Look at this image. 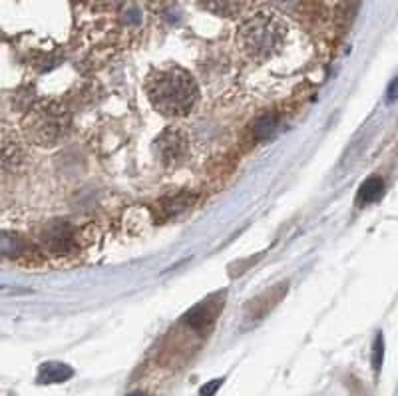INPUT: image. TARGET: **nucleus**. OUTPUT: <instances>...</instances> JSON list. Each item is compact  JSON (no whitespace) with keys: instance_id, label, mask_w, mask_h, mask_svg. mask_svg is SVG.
Returning <instances> with one entry per match:
<instances>
[{"instance_id":"1","label":"nucleus","mask_w":398,"mask_h":396,"mask_svg":"<svg viewBox=\"0 0 398 396\" xmlns=\"http://www.w3.org/2000/svg\"><path fill=\"white\" fill-rule=\"evenodd\" d=\"M144 88L151 106L168 118H183L193 112L199 102L198 82L188 70L178 66L154 70Z\"/></svg>"},{"instance_id":"2","label":"nucleus","mask_w":398,"mask_h":396,"mask_svg":"<svg viewBox=\"0 0 398 396\" xmlns=\"http://www.w3.org/2000/svg\"><path fill=\"white\" fill-rule=\"evenodd\" d=\"M287 38V26L273 14H255L239 26L237 44L251 60H269Z\"/></svg>"},{"instance_id":"3","label":"nucleus","mask_w":398,"mask_h":396,"mask_svg":"<svg viewBox=\"0 0 398 396\" xmlns=\"http://www.w3.org/2000/svg\"><path fill=\"white\" fill-rule=\"evenodd\" d=\"M70 128H72L70 110L64 104L52 102V100L34 104L22 120L24 136L30 142L42 148H52L64 142L68 138Z\"/></svg>"},{"instance_id":"4","label":"nucleus","mask_w":398,"mask_h":396,"mask_svg":"<svg viewBox=\"0 0 398 396\" xmlns=\"http://www.w3.org/2000/svg\"><path fill=\"white\" fill-rule=\"evenodd\" d=\"M154 150H156V155H158L161 165H166V167H178L179 163L188 158V133L183 132L181 128L169 126V128H166L158 136V140L154 143Z\"/></svg>"},{"instance_id":"5","label":"nucleus","mask_w":398,"mask_h":396,"mask_svg":"<svg viewBox=\"0 0 398 396\" xmlns=\"http://www.w3.org/2000/svg\"><path fill=\"white\" fill-rule=\"evenodd\" d=\"M40 243L42 247L56 255H66L76 245V231L74 227L64 219H52L40 229Z\"/></svg>"},{"instance_id":"6","label":"nucleus","mask_w":398,"mask_h":396,"mask_svg":"<svg viewBox=\"0 0 398 396\" xmlns=\"http://www.w3.org/2000/svg\"><path fill=\"white\" fill-rule=\"evenodd\" d=\"M74 370L64 363H44L38 370V383L40 385H58L66 383L72 378Z\"/></svg>"},{"instance_id":"7","label":"nucleus","mask_w":398,"mask_h":396,"mask_svg":"<svg viewBox=\"0 0 398 396\" xmlns=\"http://www.w3.org/2000/svg\"><path fill=\"white\" fill-rule=\"evenodd\" d=\"M24 160V148L20 145V142L12 136H4L2 140V165L6 172H14L16 167H20V163Z\"/></svg>"},{"instance_id":"8","label":"nucleus","mask_w":398,"mask_h":396,"mask_svg":"<svg viewBox=\"0 0 398 396\" xmlns=\"http://www.w3.org/2000/svg\"><path fill=\"white\" fill-rule=\"evenodd\" d=\"M382 193H384V182H382V177L370 175V177H367V180L362 182V185L358 187L357 205L358 207H365V205L375 204V202L380 199Z\"/></svg>"},{"instance_id":"9","label":"nucleus","mask_w":398,"mask_h":396,"mask_svg":"<svg viewBox=\"0 0 398 396\" xmlns=\"http://www.w3.org/2000/svg\"><path fill=\"white\" fill-rule=\"evenodd\" d=\"M217 311H219V303L211 307V301H205V303H201L198 305L193 311H189L188 315L183 317V323H188L191 325L193 329H205L208 325H211V321L217 317Z\"/></svg>"},{"instance_id":"10","label":"nucleus","mask_w":398,"mask_h":396,"mask_svg":"<svg viewBox=\"0 0 398 396\" xmlns=\"http://www.w3.org/2000/svg\"><path fill=\"white\" fill-rule=\"evenodd\" d=\"M247 0H201V4L208 9L209 12L213 14H219V16H237L239 12L243 11Z\"/></svg>"},{"instance_id":"11","label":"nucleus","mask_w":398,"mask_h":396,"mask_svg":"<svg viewBox=\"0 0 398 396\" xmlns=\"http://www.w3.org/2000/svg\"><path fill=\"white\" fill-rule=\"evenodd\" d=\"M358 4H360V0H343L338 4L337 11H335V21L340 28H347L353 24L358 12Z\"/></svg>"},{"instance_id":"12","label":"nucleus","mask_w":398,"mask_h":396,"mask_svg":"<svg viewBox=\"0 0 398 396\" xmlns=\"http://www.w3.org/2000/svg\"><path fill=\"white\" fill-rule=\"evenodd\" d=\"M277 126V116H275V114H265V116H261L257 122H255L253 132H255V136H257L259 140H267V138H271V136L275 133Z\"/></svg>"},{"instance_id":"13","label":"nucleus","mask_w":398,"mask_h":396,"mask_svg":"<svg viewBox=\"0 0 398 396\" xmlns=\"http://www.w3.org/2000/svg\"><path fill=\"white\" fill-rule=\"evenodd\" d=\"M382 356H384V341H382V335H378L377 341H375V348H372V365H375V370H378L380 365H382Z\"/></svg>"},{"instance_id":"14","label":"nucleus","mask_w":398,"mask_h":396,"mask_svg":"<svg viewBox=\"0 0 398 396\" xmlns=\"http://www.w3.org/2000/svg\"><path fill=\"white\" fill-rule=\"evenodd\" d=\"M221 378H217V380H211L209 385H205L203 388H201V392H199V396H213L215 392H217V388L221 386Z\"/></svg>"},{"instance_id":"15","label":"nucleus","mask_w":398,"mask_h":396,"mask_svg":"<svg viewBox=\"0 0 398 396\" xmlns=\"http://www.w3.org/2000/svg\"><path fill=\"white\" fill-rule=\"evenodd\" d=\"M387 100L388 102H394V100H398V76L394 78V80L390 82V86H388Z\"/></svg>"},{"instance_id":"16","label":"nucleus","mask_w":398,"mask_h":396,"mask_svg":"<svg viewBox=\"0 0 398 396\" xmlns=\"http://www.w3.org/2000/svg\"><path fill=\"white\" fill-rule=\"evenodd\" d=\"M126 18H128V22H138L139 21V14H138V11H131L128 14V16H126Z\"/></svg>"},{"instance_id":"17","label":"nucleus","mask_w":398,"mask_h":396,"mask_svg":"<svg viewBox=\"0 0 398 396\" xmlns=\"http://www.w3.org/2000/svg\"><path fill=\"white\" fill-rule=\"evenodd\" d=\"M128 396H148V395H144V392H139V390H136V392H131V395H128Z\"/></svg>"}]
</instances>
